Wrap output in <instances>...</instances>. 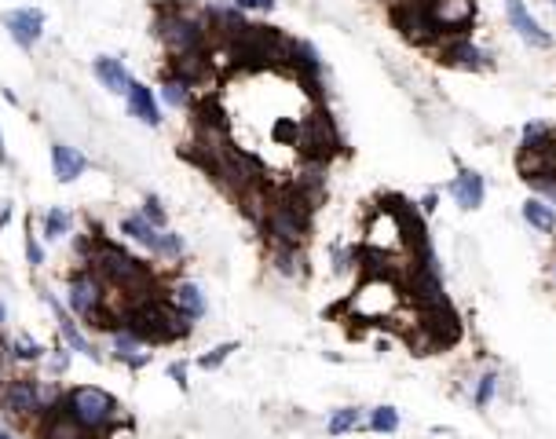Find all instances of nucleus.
I'll return each instance as SVG.
<instances>
[{
	"mask_svg": "<svg viewBox=\"0 0 556 439\" xmlns=\"http://www.w3.org/2000/svg\"><path fill=\"white\" fill-rule=\"evenodd\" d=\"M169 77L191 85V88H202L216 77V67H212V55L209 51H191V55H173V67H169Z\"/></svg>",
	"mask_w": 556,
	"mask_h": 439,
	"instance_id": "nucleus-12",
	"label": "nucleus"
},
{
	"mask_svg": "<svg viewBox=\"0 0 556 439\" xmlns=\"http://www.w3.org/2000/svg\"><path fill=\"white\" fill-rule=\"evenodd\" d=\"M143 216L150 220V224H154L157 231H165V224H169V216H165L161 198H154V194H147V198H143Z\"/></svg>",
	"mask_w": 556,
	"mask_h": 439,
	"instance_id": "nucleus-33",
	"label": "nucleus"
},
{
	"mask_svg": "<svg viewBox=\"0 0 556 439\" xmlns=\"http://www.w3.org/2000/svg\"><path fill=\"white\" fill-rule=\"evenodd\" d=\"M191 85H184V81H176V77H165L161 81V99L169 103L173 110H187V106H194V99H191Z\"/></svg>",
	"mask_w": 556,
	"mask_h": 439,
	"instance_id": "nucleus-27",
	"label": "nucleus"
},
{
	"mask_svg": "<svg viewBox=\"0 0 556 439\" xmlns=\"http://www.w3.org/2000/svg\"><path fill=\"white\" fill-rule=\"evenodd\" d=\"M70 228H74V216L67 209H48V216H44V238L48 242H59L63 235H70Z\"/></svg>",
	"mask_w": 556,
	"mask_h": 439,
	"instance_id": "nucleus-30",
	"label": "nucleus"
},
{
	"mask_svg": "<svg viewBox=\"0 0 556 439\" xmlns=\"http://www.w3.org/2000/svg\"><path fill=\"white\" fill-rule=\"evenodd\" d=\"M88 169V157L67 143H51V173L59 184H74L77 176H85Z\"/></svg>",
	"mask_w": 556,
	"mask_h": 439,
	"instance_id": "nucleus-17",
	"label": "nucleus"
},
{
	"mask_svg": "<svg viewBox=\"0 0 556 439\" xmlns=\"http://www.w3.org/2000/svg\"><path fill=\"white\" fill-rule=\"evenodd\" d=\"M106 282L95 271H81L70 279V311L77 318H88L95 326H110V311H106Z\"/></svg>",
	"mask_w": 556,
	"mask_h": 439,
	"instance_id": "nucleus-8",
	"label": "nucleus"
},
{
	"mask_svg": "<svg viewBox=\"0 0 556 439\" xmlns=\"http://www.w3.org/2000/svg\"><path fill=\"white\" fill-rule=\"evenodd\" d=\"M129 114L132 118H139L143 125H161V110H157V99H154V92L147 88V85H139V81H132V88H129Z\"/></svg>",
	"mask_w": 556,
	"mask_h": 439,
	"instance_id": "nucleus-20",
	"label": "nucleus"
},
{
	"mask_svg": "<svg viewBox=\"0 0 556 439\" xmlns=\"http://www.w3.org/2000/svg\"><path fill=\"white\" fill-rule=\"evenodd\" d=\"M114 355L129 366V370H143L147 363H150V352H143V341L132 334V329H118V334H114Z\"/></svg>",
	"mask_w": 556,
	"mask_h": 439,
	"instance_id": "nucleus-21",
	"label": "nucleus"
},
{
	"mask_svg": "<svg viewBox=\"0 0 556 439\" xmlns=\"http://www.w3.org/2000/svg\"><path fill=\"white\" fill-rule=\"evenodd\" d=\"M311 216H315V205H311L308 198H300L293 187L274 191L271 212H267V224H264L267 246L300 249V246L308 242V235H311Z\"/></svg>",
	"mask_w": 556,
	"mask_h": 439,
	"instance_id": "nucleus-2",
	"label": "nucleus"
},
{
	"mask_svg": "<svg viewBox=\"0 0 556 439\" xmlns=\"http://www.w3.org/2000/svg\"><path fill=\"white\" fill-rule=\"evenodd\" d=\"M552 4H556V0H552Z\"/></svg>",
	"mask_w": 556,
	"mask_h": 439,
	"instance_id": "nucleus-43",
	"label": "nucleus"
},
{
	"mask_svg": "<svg viewBox=\"0 0 556 439\" xmlns=\"http://www.w3.org/2000/svg\"><path fill=\"white\" fill-rule=\"evenodd\" d=\"M366 414H370L366 407H337V410L326 417V432H329V435H345V432L366 425Z\"/></svg>",
	"mask_w": 556,
	"mask_h": 439,
	"instance_id": "nucleus-25",
	"label": "nucleus"
},
{
	"mask_svg": "<svg viewBox=\"0 0 556 439\" xmlns=\"http://www.w3.org/2000/svg\"><path fill=\"white\" fill-rule=\"evenodd\" d=\"M271 267L282 274V279H297L304 271V260H300V249H290V246H271Z\"/></svg>",
	"mask_w": 556,
	"mask_h": 439,
	"instance_id": "nucleus-26",
	"label": "nucleus"
},
{
	"mask_svg": "<svg viewBox=\"0 0 556 439\" xmlns=\"http://www.w3.org/2000/svg\"><path fill=\"white\" fill-rule=\"evenodd\" d=\"M417 209H421V212H425V216H432V212H435V209H439V191H428V194H425V198H421V205H417Z\"/></svg>",
	"mask_w": 556,
	"mask_h": 439,
	"instance_id": "nucleus-38",
	"label": "nucleus"
},
{
	"mask_svg": "<svg viewBox=\"0 0 556 439\" xmlns=\"http://www.w3.org/2000/svg\"><path fill=\"white\" fill-rule=\"evenodd\" d=\"M363 428H370V432H381V435H388V432H396L399 428V410L396 407H373L370 414H366V425Z\"/></svg>",
	"mask_w": 556,
	"mask_h": 439,
	"instance_id": "nucleus-28",
	"label": "nucleus"
},
{
	"mask_svg": "<svg viewBox=\"0 0 556 439\" xmlns=\"http://www.w3.org/2000/svg\"><path fill=\"white\" fill-rule=\"evenodd\" d=\"M0 161H4V165H8V150H4V139H0Z\"/></svg>",
	"mask_w": 556,
	"mask_h": 439,
	"instance_id": "nucleus-40",
	"label": "nucleus"
},
{
	"mask_svg": "<svg viewBox=\"0 0 556 439\" xmlns=\"http://www.w3.org/2000/svg\"><path fill=\"white\" fill-rule=\"evenodd\" d=\"M231 4L242 8V12H271L274 0H231Z\"/></svg>",
	"mask_w": 556,
	"mask_h": 439,
	"instance_id": "nucleus-36",
	"label": "nucleus"
},
{
	"mask_svg": "<svg viewBox=\"0 0 556 439\" xmlns=\"http://www.w3.org/2000/svg\"><path fill=\"white\" fill-rule=\"evenodd\" d=\"M231 352H238V341H228V345H216L212 352L198 355V366H202V370H216V366H224V363L231 359Z\"/></svg>",
	"mask_w": 556,
	"mask_h": 439,
	"instance_id": "nucleus-31",
	"label": "nucleus"
},
{
	"mask_svg": "<svg viewBox=\"0 0 556 439\" xmlns=\"http://www.w3.org/2000/svg\"><path fill=\"white\" fill-rule=\"evenodd\" d=\"M506 15H509V26L516 30V37L527 44V48H552V37L542 30V22L527 12L524 0H506Z\"/></svg>",
	"mask_w": 556,
	"mask_h": 439,
	"instance_id": "nucleus-14",
	"label": "nucleus"
},
{
	"mask_svg": "<svg viewBox=\"0 0 556 439\" xmlns=\"http://www.w3.org/2000/svg\"><path fill=\"white\" fill-rule=\"evenodd\" d=\"M67 410H70L92 435H99V439L121 421L118 399L110 396V392H103V389H95V384H81V389H74V392L67 396Z\"/></svg>",
	"mask_w": 556,
	"mask_h": 439,
	"instance_id": "nucleus-5",
	"label": "nucleus"
},
{
	"mask_svg": "<svg viewBox=\"0 0 556 439\" xmlns=\"http://www.w3.org/2000/svg\"><path fill=\"white\" fill-rule=\"evenodd\" d=\"M297 150L304 154V161H326V165L341 154V129L326 110V103H311L308 114L300 118Z\"/></svg>",
	"mask_w": 556,
	"mask_h": 439,
	"instance_id": "nucleus-4",
	"label": "nucleus"
},
{
	"mask_svg": "<svg viewBox=\"0 0 556 439\" xmlns=\"http://www.w3.org/2000/svg\"><path fill=\"white\" fill-rule=\"evenodd\" d=\"M26 260H30V267H40V264H44V249H40V242L33 238V224H30V238H26Z\"/></svg>",
	"mask_w": 556,
	"mask_h": 439,
	"instance_id": "nucleus-35",
	"label": "nucleus"
},
{
	"mask_svg": "<svg viewBox=\"0 0 556 439\" xmlns=\"http://www.w3.org/2000/svg\"><path fill=\"white\" fill-rule=\"evenodd\" d=\"M37 435L40 439H99L67 410V396L37 414Z\"/></svg>",
	"mask_w": 556,
	"mask_h": 439,
	"instance_id": "nucleus-9",
	"label": "nucleus"
},
{
	"mask_svg": "<svg viewBox=\"0 0 556 439\" xmlns=\"http://www.w3.org/2000/svg\"><path fill=\"white\" fill-rule=\"evenodd\" d=\"M12 352H15V359H22V363H33V359L44 355V348H40L37 341H30V337H19V341L12 345Z\"/></svg>",
	"mask_w": 556,
	"mask_h": 439,
	"instance_id": "nucleus-34",
	"label": "nucleus"
},
{
	"mask_svg": "<svg viewBox=\"0 0 556 439\" xmlns=\"http://www.w3.org/2000/svg\"><path fill=\"white\" fill-rule=\"evenodd\" d=\"M92 74L99 77V85L106 92H114V95H129V88H132V77H129L125 63L114 59V55H99V59L92 63Z\"/></svg>",
	"mask_w": 556,
	"mask_h": 439,
	"instance_id": "nucleus-18",
	"label": "nucleus"
},
{
	"mask_svg": "<svg viewBox=\"0 0 556 439\" xmlns=\"http://www.w3.org/2000/svg\"><path fill=\"white\" fill-rule=\"evenodd\" d=\"M388 19H392V26L410 44H435V37H439V30L432 22V0H392V4H388Z\"/></svg>",
	"mask_w": 556,
	"mask_h": 439,
	"instance_id": "nucleus-7",
	"label": "nucleus"
},
{
	"mask_svg": "<svg viewBox=\"0 0 556 439\" xmlns=\"http://www.w3.org/2000/svg\"><path fill=\"white\" fill-rule=\"evenodd\" d=\"M524 220L538 231V235H552L556 231V205H549V202H542V198H527L524 202Z\"/></svg>",
	"mask_w": 556,
	"mask_h": 439,
	"instance_id": "nucleus-23",
	"label": "nucleus"
},
{
	"mask_svg": "<svg viewBox=\"0 0 556 439\" xmlns=\"http://www.w3.org/2000/svg\"><path fill=\"white\" fill-rule=\"evenodd\" d=\"M4 318H8V311H4V300H0V326H4Z\"/></svg>",
	"mask_w": 556,
	"mask_h": 439,
	"instance_id": "nucleus-41",
	"label": "nucleus"
},
{
	"mask_svg": "<svg viewBox=\"0 0 556 439\" xmlns=\"http://www.w3.org/2000/svg\"><path fill=\"white\" fill-rule=\"evenodd\" d=\"M67 366H70V352H67V348L51 355V370H55V373H67Z\"/></svg>",
	"mask_w": 556,
	"mask_h": 439,
	"instance_id": "nucleus-39",
	"label": "nucleus"
},
{
	"mask_svg": "<svg viewBox=\"0 0 556 439\" xmlns=\"http://www.w3.org/2000/svg\"><path fill=\"white\" fill-rule=\"evenodd\" d=\"M494 396H498V370H483L476 377V389H472V407L476 410H487L494 403Z\"/></svg>",
	"mask_w": 556,
	"mask_h": 439,
	"instance_id": "nucleus-29",
	"label": "nucleus"
},
{
	"mask_svg": "<svg viewBox=\"0 0 556 439\" xmlns=\"http://www.w3.org/2000/svg\"><path fill=\"white\" fill-rule=\"evenodd\" d=\"M4 407L12 414H19V417L40 414L44 410V389H40L37 381H30V377H19V381H12L8 389H4Z\"/></svg>",
	"mask_w": 556,
	"mask_h": 439,
	"instance_id": "nucleus-15",
	"label": "nucleus"
},
{
	"mask_svg": "<svg viewBox=\"0 0 556 439\" xmlns=\"http://www.w3.org/2000/svg\"><path fill=\"white\" fill-rule=\"evenodd\" d=\"M432 22L439 37H469L476 22V0H432Z\"/></svg>",
	"mask_w": 556,
	"mask_h": 439,
	"instance_id": "nucleus-10",
	"label": "nucleus"
},
{
	"mask_svg": "<svg viewBox=\"0 0 556 439\" xmlns=\"http://www.w3.org/2000/svg\"><path fill=\"white\" fill-rule=\"evenodd\" d=\"M121 235H129L132 242H139V246H147L150 253H157L161 231L150 224V220H147L143 212H132V216H125V220H121Z\"/></svg>",
	"mask_w": 556,
	"mask_h": 439,
	"instance_id": "nucleus-22",
	"label": "nucleus"
},
{
	"mask_svg": "<svg viewBox=\"0 0 556 439\" xmlns=\"http://www.w3.org/2000/svg\"><path fill=\"white\" fill-rule=\"evenodd\" d=\"M169 300L194 322V318H202L205 315V297H202V290L194 286V282H176L173 286V293H169Z\"/></svg>",
	"mask_w": 556,
	"mask_h": 439,
	"instance_id": "nucleus-24",
	"label": "nucleus"
},
{
	"mask_svg": "<svg viewBox=\"0 0 556 439\" xmlns=\"http://www.w3.org/2000/svg\"><path fill=\"white\" fill-rule=\"evenodd\" d=\"M154 33L157 40L169 48L173 55H191V51H209V22L205 15H194L180 4H169V8H157L154 15Z\"/></svg>",
	"mask_w": 556,
	"mask_h": 439,
	"instance_id": "nucleus-3",
	"label": "nucleus"
},
{
	"mask_svg": "<svg viewBox=\"0 0 556 439\" xmlns=\"http://www.w3.org/2000/svg\"><path fill=\"white\" fill-rule=\"evenodd\" d=\"M4 30L19 48H33L44 33V12L40 8H12L4 12Z\"/></svg>",
	"mask_w": 556,
	"mask_h": 439,
	"instance_id": "nucleus-13",
	"label": "nucleus"
},
{
	"mask_svg": "<svg viewBox=\"0 0 556 439\" xmlns=\"http://www.w3.org/2000/svg\"><path fill=\"white\" fill-rule=\"evenodd\" d=\"M44 300H48V308L55 311V318H59V334H63V341H67V345H70L74 352H81V355H88L92 363H99L103 355L95 352V345H92V341H88V337L81 334V329H77V322H74V318H70V315L63 311V304L55 300V297H44Z\"/></svg>",
	"mask_w": 556,
	"mask_h": 439,
	"instance_id": "nucleus-19",
	"label": "nucleus"
},
{
	"mask_svg": "<svg viewBox=\"0 0 556 439\" xmlns=\"http://www.w3.org/2000/svg\"><path fill=\"white\" fill-rule=\"evenodd\" d=\"M0 439H15V435L12 432H0Z\"/></svg>",
	"mask_w": 556,
	"mask_h": 439,
	"instance_id": "nucleus-42",
	"label": "nucleus"
},
{
	"mask_svg": "<svg viewBox=\"0 0 556 439\" xmlns=\"http://www.w3.org/2000/svg\"><path fill=\"white\" fill-rule=\"evenodd\" d=\"M125 329L143 341V345H169V341H184L191 334V318L165 297H150L139 304H129L121 311Z\"/></svg>",
	"mask_w": 556,
	"mask_h": 439,
	"instance_id": "nucleus-1",
	"label": "nucleus"
},
{
	"mask_svg": "<svg viewBox=\"0 0 556 439\" xmlns=\"http://www.w3.org/2000/svg\"><path fill=\"white\" fill-rule=\"evenodd\" d=\"M184 249H187V246H184V238H180L176 231H169V228H165V231H161V242H157V253H154V256H165V260H180V256H184Z\"/></svg>",
	"mask_w": 556,
	"mask_h": 439,
	"instance_id": "nucleus-32",
	"label": "nucleus"
},
{
	"mask_svg": "<svg viewBox=\"0 0 556 439\" xmlns=\"http://www.w3.org/2000/svg\"><path fill=\"white\" fill-rule=\"evenodd\" d=\"M439 59L447 67H454V70H487L490 67V51H483L469 37H447L443 48H439Z\"/></svg>",
	"mask_w": 556,
	"mask_h": 439,
	"instance_id": "nucleus-11",
	"label": "nucleus"
},
{
	"mask_svg": "<svg viewBox=\"0 0 556 439\" xmlns=\"http://www.w3.org/2000/svg\"><path fill=\"white\" fill-rule=\"evenodd\" d=\"M447 191H451V198H454L465 212H472V209H480V205H483L487 184H483V176H480V173H472V169H458Z\"/></svg>",
	"mask_w": 556,
	"mask_h": 439,
	"instance_id": "nucleus-16",
	"label": "nucleus"
},
{
	"mask_svg": "<svg viewBox=\"0 0 556 439\" xmlns=\"http://www.w3.org/2000/svg\"><path fill=\"white\" fill-rule=\"evenodd\" d=\"M403 304H407V297H403V286L396 279H366L345 308H348V315H355L363 322H384Z\"/></svg>",
	"mask_w": 556,
	"mask_h": 439,
	"instance_id": "nucleus-6",
	"label": "nucleus"
},
{
	"mask_svg": "<svg viewBox=\"0 0 556 439\" xmlns=\"http://www.w3.org/2000/svg\"><path fill=\"white\" fill-rule=\"evenodd\" d=\"M169 377L180 384V389H187V363H169Z\"/></svg>",
	"mask_w": 556,
	"mask_h": 439,
	"instance_id": "nucleus-37",
	"label": "nucleus"
}]
</instances>
